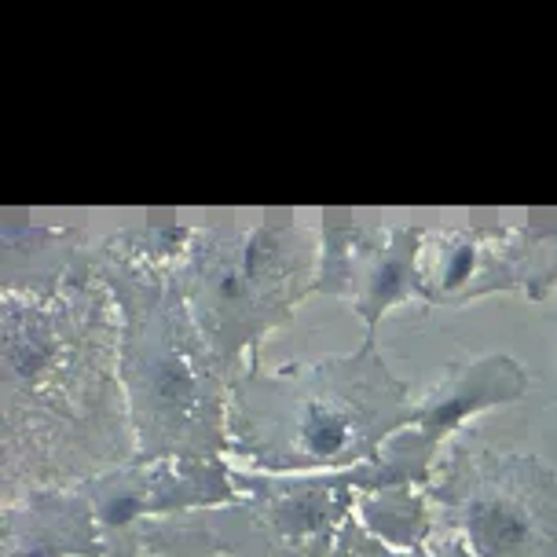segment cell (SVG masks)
Listing matches in <instances>:
<instances>
[{"mask_svg":"<svg viewBox=\"0 0 557 557\" xmlns=\"http://www.w3.org/2000/svg\"><path fill=\"white\" fill-rule=\"evenodd\" d=\"M117 305L92 264L48 294H0V495L77 487L136 459Z\"/></svg>","mask_w":557,"mask_h":557,"instance_id":"obj_1","label":"cell"},{"mask_svg":"<svg viewBox=\"0 0 557 557\" xmlns=\"http://www.w3.org/2000/svg\"><path fill=\"white\" fill-rule=\"evenodd\" d=\"M411 414V393L382 360L377 337L320 363L264 371L250 360L232 382L227 455L257 473L356 470L374 462Z\"/></svg>","mask_w":557,"mask_h":557,"instance_id":"obj_2","label":"cell"},{"mask_svg":"<svg viewBox=\"0 0 557 557\" xmlns=\"http://www.w3.org/2000/svg\"><path fill=\"white\" fill-rule=\"evenodd\" d=\"M96 272L117 305V371L136 436L133 462L224 459L232 385L169 268L96 246Z\"/></svg>","mask_w":557,"mask_h":557,"instance_id":"obj_3","label":"cell"},{"mask_svg":"<svg viewBox=\"0 0 557 557\" xmlns=\"http://www.w3.org/2000/svg\"><path fill=\"white\" fill-rule=\"evenodd\" d=\"M320 250V235L286 209H272L243 232L195 227L191 250L169 272L227 385L250 360H261L264 337L315 294Z\"/></svg>","mask_w":557,"mask_h":557,"instance_id":"obj_4","label":"cell"},{"mask_svg":"<svg viewBox=\"0 0 557 557\" xmlns=\"http://www.w3.org/2000/svg\"><path fill=\"white\" fill-rule=\"evenodd\" d=\"M235 503L158 517L139 529L154 557H331L356 513V470L257 473L232 470Z\"/></svg>","mask_w":557,"mask_h":557,"instance_id":"obj_5","label":"cell"},{"mask_svg":"<svg viewBox=\"0 0 557 557\" xmlns=\"http://www.w3.org/2000/svg\"><path fill=\"white\" fill-rule=\"evenodd\" d=\"M422 492L473 557H557V473L535 455L459 441Z\"/></svg>","mask_w":557,"mask_h":557,"instance_id":"obj_6","label":"cell"},{"mask_svg":"<svg viewBox=\"0 0 557 557\" xmlns=\"http://www.w3.org/2000/svg\"><path fill=\"white\" fill-rule=\"evenodd\" d=\"M529 396V371L513 356L492 352L481 360H455L444 367L441 382L414 404L411 425L385 441L382 455L367 466H356L360 495L377 487H418L433 481L441 447L462 433L470 418L492 407L517 404Z\"/></svg>","mask_w":557,"mask_h":557,"instance_id":"obj_7","label":"cell"},{"mask_svg":"<svg viewBox=\"0 0 557 557\" xmlns=\"http://www.w3.org/2000/svg\"><path fill=\"white\" fill-rule=\"evenodd\" d=\"M430 227L400 224L374 227L352 221L342 209H326L320 227V275L315 294L342 297L360 315L367 334L377 337V323L396 305L422 301L418 257Z\"/></svg>","mask_w":557,"mask_h":557,"instance_id":"obj_8","label":"cell"},{"mask_svg":"<svg viewBox=\"0 0 557 557\" xmlns=\"http://www.w3.org/2000/svg\"><path fill=\"white\" fill-rule=\"evenodd\" d=\"M107 557L147 554L139 529L158 517L213 510L238 499L227 459L128 462L88 481Z\"/></svg>","mask_w":557,"mask_h":557,"instance_id":"obj_9","label":"cell"},{"mask_svg":"<svg viewBox=\"0 0 557 557\" xmlns=\"http://www.w3.org/2000/svg\"><path fill=\"white\" fill-rule=\"evenodd\" d=\"M425 305H466L484 294H513L521 283V227L473 224L425 232L418 257Z\"/></svg>","mask_w":557,"mask_h":557,"instance_id":"obj_10","label":"cell"},{"mask_svg":"<svg viewBox=\"0 0 557 557\" xmlns=\"http://www.w3.org/2000/svg\"><path fill=\"white\" fill-rule=\"evenodd\" d=\"M0 557H107L88 484L34 487L0 506Z\"/></svg>","mask_w":557,"mask_h":557,"instance_id":"obj_11","label":"cell"},{"mask_svg":"<svg viewBox=\"0 0 557 557\" xmlns=\"http://www.w3.org/2000/svg\"><path fill=\"white\" fill-rule=\"evenodd\" d=\"M82 227L0 221V294H48L92 264Z\"/></svg>","mask_w":557,"mask_h":557,"instance_id":"obj_12","label":"cell"},{"mask_svg":"<svg viewBox=\"0 0 557 557\" xmlns=\"http://www.w3.org/2000/svg\"><path fill=\"white\" fill-rule=\"evenodd\" d=\"M356 521L393 550H425L433 540V510L418 487H377L360 495Z\"/></svg>","mask_w":557,"mask_h":557,"instance_id":"obj_13","label":"cell"},{"mask_svg":"<svg viewBox=\"0 0 557 557\" xmlns=\"http://www.w3.org/2000/svg\"><path fill=\"white\" fill-rule=\"evenodd\" d=\"M195 227L191 224H139V227H122L107 238V250L117 257H128L136 264L151 268H176L184 261V253L191 250Z\"/></svg>","mask_w":557,"mask_h":557,"instance_id":"obj_14","label":"cell"},{"mask_svg":"<svg viewBox=\"0 0 557 557\" xmlns=\"http://www.w3.org/2000/svg\"><path fill=\"white\" fill-rule=\"evenodd\" d=\"M331 557H473V554L462 540H441L436 546H425V550H393V546L377 543L352 513L345 521L342 535H337Z\"/></svg>","mask_w":557,"mask_h":557,"instance_id":"obj_15","label":"cell"},{"mask_svg":"<svg viewBox=\"0 0 557 557\" xmlns=\"http://www.w3.org/2000/svg\"><path fill=\"white\" fill-rule=\"evenodd\" d=\"M133 557H147V554H133Z\"/></svg>","mask_w":557,"mask_h":557,"instance_id":"obj_16","label":"cell"}]
</instances>
